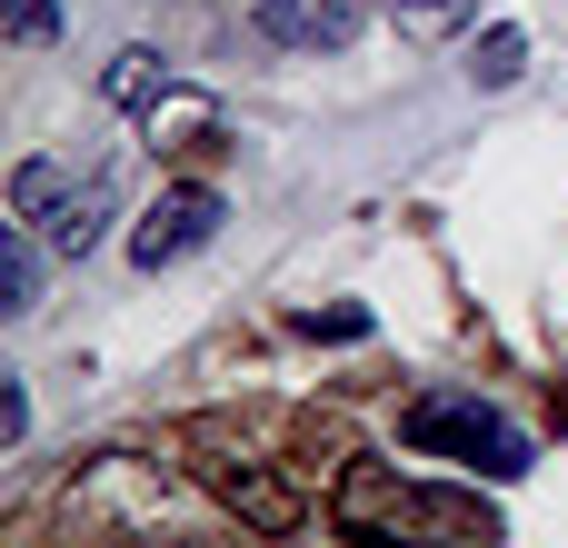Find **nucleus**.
I'll use <instances>...</instances> for the list:
<instances>
[{"label": "nucleus", "instance_id": "obj_12", "mask_svg": "<svg viewBox=\"0 0 568 548\" xmlns=\"http://www.w3.org/2000/svg\"><path fill=\"white\" fill-rule=\"evenodd\" d=\"M389 20H399L409 40H439V30H459V20H469V0H389Z\"/></svg>", "mask_w": 568, "mask_h": 548}, {"label": "nucleus", "instance_id": "obj_6", "mask_svg": "<svg viewBox=\"0 0 568 548\" xmlns=\"http://www.w3.org/2000/svg\"><path fill=\"white\" fill-rule=\"evenodd\" d=\"M140 120H150L160 150H210V140H220V110H210L200 90H170V100H150Z\"/></svg>", "mask_w": 568, "mask_h": 548}, {"label": "nucleus", "instance_id": "obj_14", "mask_svg": "<svg viewBox=\"0 0 568 548\" xmlns=\"http://www.w3.org/2000/svg\"><path fill=\"white\" fill-rule=\"evenodd\" d=\"M10 30H20V40H50L60 10H50V0H10Z\"/></svg>", "mask_w": 568, "mask_h": 548}, {"label": "nucleus", "instance_id": "obj_8", "mask_svg": "<svg viewBox=\"0 0 568 548\" xmlns=\"http://www.w3.org/2000/svg\"><path fill=\"white\" fill-rule=\"evenodd\" d=\"M60 210H70V170H60V160H20V170H10V220L50 230Z\"/></svg>", "mask_w": 568, "mask_h": 548}, {"label": "nucleus", "instance_id": "obj_15", "mask_svg": "<svg viewBox=\"0 0 568 548\" xmlns=\"http://www.w3.org/2000/svg\"><path fill=\"white\" fill-rule=\"evenodd\" d=\"M0 439H30V389H0Z\"/></svg>", "mask_w": 568, "mask_h": 548}, {"label": "nucleus", "instance_id": "obj_11", "mask_svg": "<svg viewBox=\"0 0 568 548\" xmlns=\"http://www.w3.org/2000/svg\"><path fill=\"white\" fill-rule=\"evenodd\" d=\"M0 309H10V319L40 309V250H30V220H10V240H0Z\"/></svg>", "mask_w": 568, "mask_h": 548}, {"label": "nucleus", "instance_id": "obj_4", "mask_svg": "<svg viewBox=\"0 0 568 548\" xmlns=\"http://www.w3.org/2000/svg\"><path fill=\"white\" fill-rule=\"evenodd\" d=\"M220 240V190L210 180H170L140 220H130V260L140 270H180L190 250H210Z\"/></svg>", "mask_w": 568, "mask_h": 548}, {"label": "nucleus", "instance_id": "obj_2", "mask_svg": "<svg viewBox=\"0 0 568 548\" xmlns=\"http://www.w3.org/2000/svg\"><path fill=\"white\" fill-rule=\"evenodd\" d=\"M399 439L419 449V459H459V469H479V479H529V439L499 419V409H479V399H459V389H429V399H409V419H399Z\"/></svg>", "mask_w": 568, "mask_h": 548}, {"label": "nucleus", "instance_id": "obj_1", "mask_svg": "<svg viewBox=\"0 0 568 548\" xmlns=\"http://www.w3.org/2000/svg\"><path fill=\"white\" fill-rule=\"evenodd\" d=\"M339 529L359 548H439V539H499V519L479 509V499H459V489H409L399 469H379V459H349L339 469Z\"/></svg>", "mask_w": 568, "mask_h": 548}, {"label": "nucleus", "instance_id": "obj_7", "mask_svg": "<svg viewBox=\"0 0 568 548\" xmlns=\"http://www.w3.org/2000/svg\"><path fill=\"white\" fill-rule=\"evenodd\" d=\"M100 220H110V170H90V180L70 190V210L50 220V250H60V260H90V250H100Z\"/></svg>", "mask_w": 568, "mask_h": 548}, {"label": "nucleus", "instance_id": "obj_3", "mask_svg": "<svg viewBox=\"0 0 568 548\" xmlns=\"http://www.w3.org/2000/svg\"><path fill=\"white\" fill-rule=\"evenodd\" d=\"M190 469H200V489H210L250 539H300V529H310V489H290L270 459L230 449L220 429H200V439H190Z\"/></svg>", "mask_w": 568, "mask_h": 548}, {"label": "nucleus", "instance_id": "obj_5", "mask_svg": "<svg viewBox=\"0 0 568 548\" xmlns=\"http://www.w3.org/2000/svg\"><path fill=\"white\" fill-rule=\"evenodd\" d=\"M369 20V0H260V40L280 50H339Z\"/></svg>", "mask_w": 568, "mask_h": 548}, {"label": "nucleus", "instance_id": "obj_10", "mask_svg": "<svg viewBox=\"0 0 568 548\" xmlns=\"http://www.w3.org/2000/svg\"><path fill=\"white\" fill-rule=\"evenodd\" d=\"M100 90H110V100H120V110H150V100H170V90H180V80H170V60H160V50H120V60H110V80H100Z\"/></svg>", "mask_w": 568, "mask_h": 548}, {"label": "nucleus", "instance_id": "obj_13", "mask_svg": "<svg viewBox=\"0 0 568 548\" xmlns=\"http://www.w3.org/2000/svg\"><path fill=\"white\" fill-rule=\"evenodd\" d=\"M300 339H369V309H300Z\"/></svg>", "mask_w": 568, "mask_h": 548}, {"label": "nucleus", "instance_id": "obj_9", "mask_svg": "<svg viewBox=\"0 0 568 548\" xmlns=\"http://www.w3.org/2000/svg\"><path fill=\"white\" fill-rule=\"evenodd\" d=\"M519 70H529V30H519V20H489L479 50H469V80H479V90H509Z\"/></svg>", "mask_w": 568, "mask_h": 548}]
</instances>
